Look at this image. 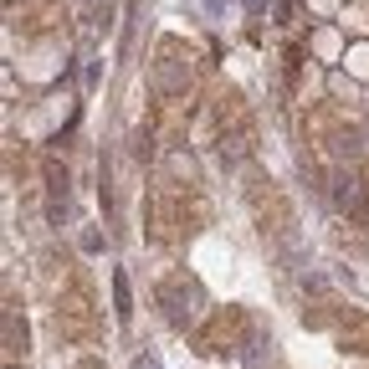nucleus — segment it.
<instances>
[{
    "mask_svg": "<svg viewBox=\"0 0 369 369\" xmlns=\"http://www.w3.org/2000/svg\"><path fill=\"white\" fill-rule=\"evenodd\" d=\"M113 302H118V318H128V313H134V308H128V282H123V272H113Z\"/></svg>",
    "mask_w": 369,
    "mask_h": 369,
    "instance_id": "nucleus-1",
    "label": "nucleus"
},
{
    "mask_svg": "<svg viewBox=\"0 0 369 369\" xmlns=\"http://www.w3.org/2000/svg\"><path fill=\"white\" fill-rule=\"evenodd\" d=\"M134 369H159V364H154V359H139V364H134Z\"/></svg>",
    "mask_w": 369,
    "mask_h": 369,
    "instance_id": "nucleus-2",
    "label": "nucleus"
}]
</instances>
